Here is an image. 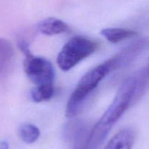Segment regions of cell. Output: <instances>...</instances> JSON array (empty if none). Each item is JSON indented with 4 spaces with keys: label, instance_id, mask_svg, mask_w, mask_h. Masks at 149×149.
I'll return each mask as SVG.
<instances>
[{
    "label": "cell",
    "instance_id": "obj_5",
    "mask_svg": "<svg viewBox=\"0 0 149 149\" xmlns=\"http://www.w3.org/2000/svg\"><path fill=\"white\" fill-rule=\"evenodd\" d=\"M149 48V39L146 38L138 39L128 46L122 49L119 53L106 60L111 72H113L118 69L125 67V66L135 61L138 56L145 52Z\"/></svg>",
    "mask_w": 149,
    "mask_h": 149
},
{
    "label": "cell",
    "instance_id": "obj_4",
    "mask_svg": "<svg viewBox=\"0 0 149 149\" xmlns=\"http://www.w3.org/2000/svg\"><path fill=\"white\" fill-rule=\"evenodd\" d=\"M17 45L25 55L23 67L28 77L36 86L53 84L55 74L52 64L43 57L33 55L26 41L20 39Z\"/></svg>",
    "mask_w": 149,
    "mask_h": 149
},
{
    "label": "cell",
    "instance_id": "obj_15",
    "mask_svg": "<svg viewBox=\"0 0 149 149\" xmlns=\"http://www.w3.org/2000/svg\"><path fill=\"white\" fill-rule=\"evenodd\" d=\"M0 149H9V144L6 141H0Z\"/></svg>",
    "mask_w": 149,
    "mask_h": 149
},
{
    "label": "cell",
    "instance_id": "obj_3",
    "mask_svg": "<svg viewBox=\"0 0 149 149\" xmlns=\"http://www.w3.org/2000/svg\"><path fill=\"white\" fill-rule=\"evenodd\" d=\"M98 48L94 40L81 36H76L68 41L57 57V62L63 71H68L77 64L90 56Z\"/></svg>",
    "mask_w": 149,
    "mask_h": 149
},
{
    "label": "cell",
    "instance_id": "obj_7",
    "mask_svg": "<svg viewBox=\"0 0 149 149\" xmlns=\"http://www.w3.org/2000/svg\"><path fill=\"white\" fill-rule=\"evenodd\" d=\"M135 138V131L126 127L111 137L104 149H132Z\"/></svg>",
    "mask_w": 149,
    "mask_h": 149
},
{
    "label": "cell",
    "instance_id": "obj_14",
    "mask_svg": "<svg viewBox=\"0 0 149 149\" xmlns=\"http://www.w3.org/2000/svg\"><path fill=\"white\" fill-rule=\"evenodd\" d=\"M90 135V134H89ZM89 135L84 138L81 139L79 141L77 142L74 144V148L73 149H87V143H88Z\"/></svg>",
    "mask_w": 149,
    "mask_h": 149
},
{
    "label": "cell",
    "instance_id": "obj_9",
    "mask_svg": "<svg viewBox=\"0 0 149 149\" xmlns=\"http://www.w3.org/2000/svg\"><path fill=\"white\" fill-rule=\"evenodd\" d=\"M14 59V48L11 42L0 38V76L5 74L11 68Z\"/></svg>",
    "mask_w": 149,
    "mask_h": 149
},
{
    "label": "cell",
    "instance_id": "obj_6",
    "mask_svg": "<svg viewBox=\"0 0 149 149\" xmlns=\"http://www.w3.org/2000/svg\"><path fill=\"white\" fill-rule=\"evenodd\" d=\"M62 134L65 141L74 145L81 139L87 137L90 132L84 121L74 120L68 121L63 126Z\"/></svg>",
    "mask_w": 149,
    "mask_h": 149
},
{
    "label": "cell",
    "instance_id": "obj_12",
    "mask_svg": "<svg viewBox=\"0 0 149 149\" xmlns=\"http://www.w3.org/2000/svg\"><path fill=\"white\" fill-rule=\"evenodd\" d=\"M55 93L53 84H45L36 86L31 89L30 96L32 101L36 103L45 102L53 96Z\"/></svg>",
    "mask_w": 149,
    "mask_h": 149
},
{
    "label": "cell",
    "instance_id": "obj_11",
    "mask_svg": "<svg viewBox=\"0 0 149 149\" xmlns=\"http://www.w3.org/2000/svg\"><path fill=\"white\" fill-rule=\"evenodd\" d=\"M135 77L136 79V89L132 101V105L138 102L143 96L149 87V62Z\"/></svg>",
    "mask_w": 149,
    "mask_h": 149
},
{
    "label": "cell",
    "instance_id": "obj_2",
    "mask_svg": "<svg viewBox=\"0 0 149 149\" xmlns=\"http://www.w3.org/2000/svg\"><path fill=\"white\" fill-rule=\"evenodd\" d=\"M109 73H111L110 69L106 61H104L89 70L81 77L68 101L65 110L66 117L74 118L80 112L87 96Z\"/></svg>",
    "mask_w": 149,
    "mask_h": 149
},
{
    "label": "cell",
    "instance_id": "obj_10",
    "mask_svg": "<svg viewBox=\"0 0 149 149\" xmlns=\"http://www.w3.org/2000/svg\"><path fill=\"white\" fill-rule=\"evenodd\" d=\"M100 34L111 43H118L138 34L135 31L125 28H107L101 30Z\"/></svg>",
    "mask_w": 149,
    "mask_h": 149
},
{
    "label": "cell",
    "instance_id": "obj_1",
    "mask_svg": "<svg viewBox=\"0 0 149 149\" xmlns=\"http://www.w3.org/2000/svg\"><path fill=\"white\" fill-rule=\"evenodd\" d=\"M135 89L136 79L135 77H127L124 80L112 103L90 132L88 149H98L103 144L113 126L130 105H132Z\"/></svg>",
    "mask_w": 149,
    "mask_h": 149
},
{
    "label": "cell",
    "instance_id": "obj_13",
    "mask_svg": "<svg viewBox=\"0 0 149 149\" xmlns=\"http://www.w3.org/2000/svg\"><path fill=\"white\" fill-rule=\"evenodd\" d=\"M19 135L24 143L31 144L39 139L40 131L35 125L31 124H24L19 129Z\"/></svg>",
    "mask_w": 149,
    "mask_h": 149
},
{
    "label": "cell",
    "instance_id": "obj_8",
    "mask_svg": "<svg viewBox=\"0 0 149 149\" xmlns=\"http://www.w3.org/2000/svg\"><path fill=\"white\" fill-rule=\"evenodd\" d=\"M37 29L42 34L48 36L60 34L70 32V28L67 23L56 18H47L39 22Z\"/></svg>",
    "mask_w": 149,
    "mask_h": 149
}]
</instances>
